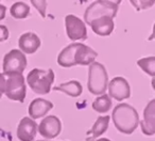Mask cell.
Instances as JSON below:
<instances>
[{
	"mask_svg": "<svg viewBox=\"0 0 155 141\" xmlns=\"http://www.w3.org/2000/svg\"><path fill=\"white\" fill-rule=\"evenodd\" d=\"M98 54L89 46L82 43H72L66 46L58 54V63L60 66L71 67L74 65H91L95 62Z\"/></svg>",
	"mask_w": 155,
	"mask_h": 141,
	"instance_id": "1",
	"label": "cell"
},
{
	"mask_svg": "<svg viewBox=\"0 0 155 141\" xmlns=\"http://www.w3.org/2000/svg\"><path fill=\"white\" fill-rule=\"evenodd\" d=\"M112 119L115 127L125 135L135 132L140 122L137 110L127 103H121L113 109Z\"/></svg>",
	"mask_w": 155,
	"mask_h": 141,
	"instance_id": "2",
	"label": "cell"
},
{
	"mask_svg": "<svg viewBox=\"0 0 155 141\" xmlns=\"http://www.w3.org/2000/svg\"><path fill=\"white\" fill-rule=\"evenodd\" d=\"M27 83L34 93L48 94L51 91L52 83H54V72L51 69H33L27 76Z\"/></svg>",
	"mask_w": 155,
	"mask_h": 141,
	"instance_id": "3",
	"label": "cell"
},
{
	"mask_svg": "<svg viewBox=\"0 0 155 141\" xmlns=\"http://www.w3.org/2000/svg\"><path fill=\"white\" fill-rule=\"evenodd\" d=\"M108 83V75L103 64L99 62H93L88 67V91L94 95L105 94Z\"/></svg>",
	"mask_w": 155,
	"mask_h": 141,
	"instance_id": "4",
	"label": "cell"
},
{
	"mask_svg": "<svg viewBox=\"0 0 155 141\" xmlns=\"http://www.w3.org/2000/svg\"><path fill=\"white\" fill-rule=\"evenodd\" d=\"M119 5L107 1V0H96L93 2L84 13V20L87 25H91L93 20L97 18L107 16V17L114 18L117 15Z\"/></svg>",
	"mask_w": 155,
	"mask_h": 141,
	"instance_id": "5",
	"label": "cell"
},
{
	"mask_svg": "<svg viewBox=\"0 0 155 141\" xmlns=\"http://www.w3.org/2000/svg\"><path fill=\"white\" fill-rule=\"evenodd\" d=\"M5 78V94L11 100L24 103L27 94L26 80L22 74H10Z\"/></svg>",
	"mask_w": 155,
	"mask_h": 141,
	"instance_id": "6",
	"label": "cell"
},
{
	"mask_svg": "<svg viewBox=\"0 0 155 141\" xmlns=\"http://www.w3.org/2000/svg\"><path fill=\"white\" fill-rule=\"evenodd\" d=\"M27 67L26 55L19 49H12L3 58L2 69L3 75L22 74Z\"/></svg>",
	"mask_w": 155,
	"mask_h": 141,
	"instance_id": "7",
	"label": "cell"
},
{
	"mask_svg": "<svg viewBox=\"0 0 155 141\" xmlns=\"http://www.w3.org/2000/svg\"><path fill=\"white\" fill-rule=\"evenodd\" d=\"M67 37L71 41H85L87 39V28L85 23L75 15L69 14L65 17Z\"/></svg>",
	"mask_w": 155,
	"mask_h": 141,
	"instance_id": "8",
	"label": "cell"
},
{
	"mask_svg": "<svg viewBox=\"0 0 155 141\" xmlns=\"http://www.w3.org/2000/svg\"><path fill=\"white\" fill-rule=\"evenodd\" d=\"M37 132L48 140L53 139L62 132V122L56 115H48L37 126Z\"/></svg>",
	"mask_w": 155,
	"mask_h": 141,
	"instance_id": "9",
	"label": "cell"
},
{
	"mask_svg": "<svg viewBox=\"0 0 155 141\" xmlns=\"http://www.w3.org/2000/svg\"><path fill=\"white\" fill-rule=\"evenodd\" d=\"M108 96L116 100H127L131 96V87L123 77H115L107 83Z\"/></svg>",
	"mask_w": 155,
	"mask_h": 141,
	"instance_id": "10",
	"label": "cell"
},
{
	"mask_svg": "<svg viewBox=\"0 0 155 141\" xmlns=\"http://www.w3.org/2000/svg\"><path fill=\"white\" fill-rule=\"evenodd\" d=\"M37 124L31 118L25 117L17 126V138L20 141H33L37 132Z\"/></svg>",
	"mask_w": 155,
	"mask_h": 141,
	"instance_id": "11",
	"label": "cell"
},
{
	"mask_svg": "<svg viewBox=\"0 0 155 141\" xmlns=\"http://www.w3.org/2000/svg\"><path fill=\"white\" fill-rule=\"evenodd\" d=\"M140 123L141 130L146 136L155 134V100H151L143 110V119Z\"/></svg>",
	"mask_w": 155,
	"mask_h": 141,
	"instance_id": "12",
	"label": "cell"
},
{
	"mask_svg": "<svg viewBox=\"0 0 155 141\" xmlns=\"http://www.w3.org/2000/svg\"><path fill=\"white\" fill-rule=\"evenodd\" d=\"M19 50L24 54H34L41 46V39L33 32H26L18 39Z\"/></svg>",
	"mask_w": 155,
	"mask_h": 141,
	"instance_id": "13",
	"label": "cell"
},
{
	"mask_svg": "<svg viewBox=\"0 0 155 141\" xmlns=\"http://www.w3.org/2000/svg\"><path fill=\"white\" fill-rule=\"evenodd\" d=\"M53 108V104L50 100L44 98H35L29 105L28 112L32 120H36L43 118Z\"/></svg>",
	"mask_w": 155,
	"mask_h": 141,
	"instance_id": "14",
	"label": "cell"
},
{
	"mask_svg": "<svg viewBox=\"0 0 155 141\" xmlns=\"http://www.w3.org/2000/svg\"><path fill=\"white\" fill-rule=\"evenodd\" d=\"M89 26L91 27L94 32L100 37H107L114 31L115 28L114 19L112 17H107V16H103V17L93 20Z\"/></svg>",
	"mask_w": 155,
	"mask_h": 141,
	"instance_id": "15",
	"label": "cell"
},
{
	"mask_svg": "<svg viewBox=\"0 0 155 141\" xmlns=\"http://www.w3.org/2000/svg\"><path fill=\"white\" fill-rule=\"evenodd\" d=\"M54 91H61L64 92L65 94H67L68 96L71 97H78L80 96L83 92V87L81 85V83H79L78 80H70L67 83H61L60 86L53 88Z\"/></svg>",
	"mask_w": 155,
	"mask_h": 141,
	"instance_id": "16",
	"label": "cell"
},
{
	"mask_svg": "<svg viewBox=\"0 0 155 141\" xmlns=\"http://www.w3.org/2000/svg\"><path fill=\"white\" fill-rule=\"evenodd\" d=\"M110 117L108 115H104V117H99L96 122L94 123L91 129L89 130L88 134H93V138H98L101 135H103L104 132L107 130L108 128V124H110Z\"/></svg>",
	"mask_w": 155,
	"mask_h": 141,
	"instance_id": "17",
	"label": "cell"
},
{
	"mask_svg": "<svg viewBox=\"0 0 155 141\" xmlns=\"http://www.w3.org/2000/svg\"><path fill=\"white\" fill-rule=\"evenodd\" d=\"M112 100L107 94H102V95L98 96L95 100L93 102V109L95 111L99 113H104L110 111V109L112 108Z\"/></svg>",
	"mask_w": 155,
	"mask_h": 141,
	"instance_id": "18",
	"label": "cell"
},
{
	"mask_svg": "<svg viewBox=\"0 0 155 141\" xmlns=\"http://www.w3.org/2000/svg\"><path fill=\"white\" fill-rule=\"evenodd\" d=\"M10 13H11L12 17L15 19H25L30 14V7L22 1H18L11 7Z\"/></svg>",
	"mask_w": 155,
	"mask_h": 141,
	"instance_id": "19",
	"label": "cell"
},
{
	"mask_svg": "<svg viewBox=\"0 0 155 141\" xmlns=\"http://www.w3.org/2000/svg\"><path fill=\"white\" fill-rule=\"evenodd\" d=\"M137 65L140 69L147 73L150 76L154 77L155 75V57H147V58H142L137 60Z\"/></svg>",
	"mask_w": 155,
	"mask_h": 141,
	"instance_id": "20",
	"label": "cell"
},
{
	"mask_svg": "<svg viewBox=\"0 0 155 141\" xmlns=\"http://www.w3.org/2000/svg\"><path fill=\"white\" fill-rule=\"evenodd\" d=\"M130 2L137 11H142L153 7L155 0H130Z\"/></svg>",
	"mask_w": 155,
	"mask_h": 141,
	"instance_id": "21",
	"label": "cell"
},
{
	"mask_svg": "<svg viewBox=\"0 0 155 141\" xmlns=\"http://www.w3.org/2000/svg\"><path fill=\"white\" fill-rule=\"evenodd\" d=\"M32 5L38 11L41 17L46 16V9H47V1L46 0H30Z\"/></svg>",
	"mask_w": 155,
	"mask_h": 141,
	"instance_id": "22",
	"label": "cell"
},
{
	"mask_svg": "<svg viewBox=\"0 0 155 141\" xmlns=\"http://www.w3.org/2000/svg\"><path fill=\"white\" fill-rule=\"evenodd\" d=\"M9 29L5 25H0V42H5L9 39Z\"/></svg>",
	"mask_w": 155,
	"mask_h": 141,
	"instance_id": "23",
	"label": "cell"
},
{
	"mask_svg": "<svg viewBox=\"0 0 155 141\" xmlns=\"http://www.w3.org/2000/svg\"><path fill=\"white\" fill-rule=\"evenodd\" d=\"M5 76L2 73H0V98H1L2 94L5 93Z\"/></svg>",
	"mask_w": 155,
	"mask_h": 141,
	"instance_id": "24",
	"label": "cell"
},
{
	"mask_svg": "<svg viewBox=\"0 0 155 141\" xmlns=\"http://www.w3.org/2000/svg\"><path fill=\"white\" fill-rule=\"evenodd\" d=\"M5 13H7V8L5 5H0V20H2L5 17Z\"/></svg>",
	"mask_w": 155,
	"mask_h": 141,
	"instance_id": "25",
	"label": "cell"
},
{
	"mask_svg": "<svg viewBox=\"0 0 155 141\" xmlns=\"http://www.w3.org/2000/svg\"><path fill=\"white\" fill-rule=\"evenodd\" d=\"M107 1H110V2H113V3H115V5H120L121 1H122V0H107Z\"/></svg>",
	"mask_w": 155,
	"mask_h": 141,
	"instance_id": "26",
	"label": "cell"
},
{
	"mask_svg": "<svg viewBox=\"0 0 155 141\" xmlns=\"http://www.w3.org/2000/svg\"><path fill=\"white\" fill-rule=\"evenodd\" d=\"M96 141H110V139H107V138H100V139H98V140H96Z\"/></svg>",
	"mask_w": 155,
	"mask_h": 141,
	"instance_id": "27",
	"label": "cell"
},
{
	"mask_svg": "<svg viewBox=\"0 0 155 141\" xmlns=\"http://www.w3.org/2000/svg\"><path fill=\"white\" fill-rule=\"evenodd\" d=\"M86 141H96V139L93 138V137H89V138L86 139Z\"/></svg>",
	"mask_w": 155,
	"mask_h": 141,
	"instance_id": "28",
	"label": "cell"
},
{
	"mask_svg": "<svg viewBox=\"0 0 155 141\" xmlns=\"http://www.w3.org/2000/svg\"><path fill=\"white\" fill-rule=\"evenodd\" d=\"M35 141H50V140H35Z\"/></svg>",
	"mask_w": 155,
	"mask_h": 141,
	"instance_id": "29",
	"label": "cell"
}]
</instances>
